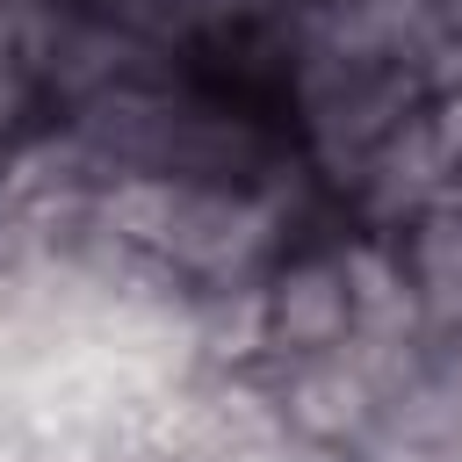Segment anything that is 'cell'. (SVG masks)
<instances>
[{"label":"cell","mask_w":462,"mask_h":462,"mask_svg":"<svg viewBox=\"0 0 462 462\" xmlns=\"http://www.w3.org/2000/svg\"><path fill=\"white\" fill-rule=\"evenodd\" d=\"M22 116H29V65L14 58V36L0 29V152L22 130Z\"/></svg>","instance_id":"1"}]
</instances>
